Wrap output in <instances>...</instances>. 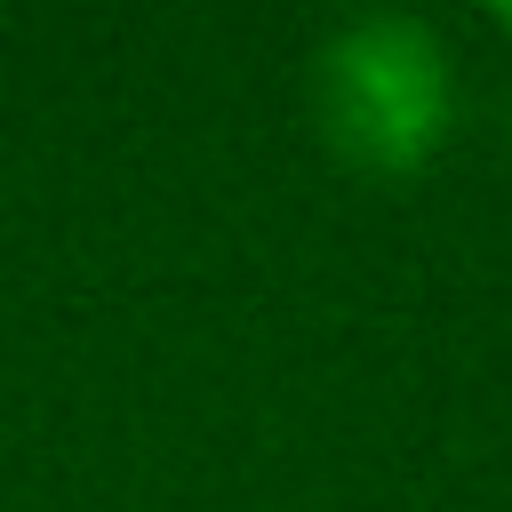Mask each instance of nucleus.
<instances>
[{
    "instance_id": "obj_1",
    "label": "nucleus",
    "mask_w": 512,
    "mask_h": 512,
    "mask_svg": "<svg viewBox=\"0 0 512 512\" xmlns=\"http://www.w3.org/2000/svg\"><path fill=\"white\" fill-rule=\"evenodd\" d=\"M448 104V48L416 16H360L312 56L320 136L376 176L424 168L448 136Z\"/></svg>"
},
{
    "instance_id": "obj_2",
    "label": "nucleus",
    "mask_w": 512,
    "mask_h": 512,
    "mask_svg": "<svg viewBox=\"0 0 512 512\" xmlns=\"http://www.w3.org/2000/svg\"><path fill=\"white\" fill-rule=\"evenodd\" d=\"M496 24H504V32H512V0H496Z\"/></svg>"
}]
</instances>
